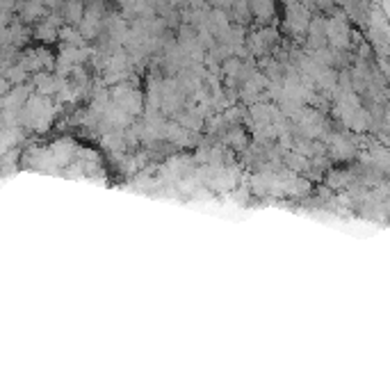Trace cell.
<instances>
[{
	"label": "cell",
	"mask_w": 390,
	"mask_h": 390,
	"mask_svg": "<svg viewBox=\"0 0 390 390\" xmlns=\"http://www.w3.org/2000/svg\"><path fill=\"white\" fill-rule=\"evenodd\" d=\"M35 85L42 94H50V91H57V87H62V83H59L57 78L50 76V73H37Z\"/></svg>",
	"instance_id": "cell-1"
},
{
	"label": "cell",
	"mask_w": 390,
	"mask_h": 390,
	"mask_svg": "<svg viewBox=\"0 0 390 390\" xmlns=\"http://www.w3.org/2000/svg\"><path fill=\"white\" fill-rule=\"evenodd\" d=\"M251 9H254L256 18H267L269 14L274 12V7L269 5V2H254V5H251Z\"/></svg>",
	"instance_id": "cell-2"
},
{
	"label": "cell",
	"mask_w": 390,
	"mask_h": 390,
	"mask_svg": "<svg viewBox=\"0 0 390 390\" xmlns=\"http://www.w3.org/2000/svg\"><path fill=\"white\" fill-rule=\"evenodd\" d=\"M83 5H66V21H83Z\"/></svg>",
	"instance_id": "cell-3"
},
{
	"label": "cell",
	"mask_w": 390,
	"mask_h": 390,
	"mask_svg": "<svg viewBox=\"0 0 390 390\" xmlns=\"http://www.w3.org/2000/svg\"><path fill=\"white\" fill-rule=\"evenodd\" d=\"M226 142L233 144V146H244V135L240 128H233L228 135H226Z\"/></svg>",
	"instance_id": "cell-4"
},
{
	"label": "cell",
	"mask_w": 390,
	"mask_h": 390,
	"mask_svg": "<svg viewBox=\"0 0 390 390\" xmlns=\"http://www.w3.org/2000/svg\"><path fill=\"white\" fill-rule=\"evenodd\" d=\"M37 37H42V39H55V23L39 25V28H37Z\"/></svg>",
	"instance_id": "cell-5"
},
{
	"label": "cell",
	"mask_w": 390,
	"mask_h": 390,
	"mask_svg": "<svg viewBox=\"0 0 390 390\" xmlns=\"http://www.w3.org/2000/svg\"><path fill=\"white\" fill-rule=\"evenodd\" d=\"M23 78H25V69H23V64L16 66V69H12V73H9V80H14V83H21Z\"/></svg>",
	"instance_id": "cell-6"
},
{
	"label": "cell",
	"mask_w": 390,
	"mask_h": 390,
	"mask_svg": "<svg viewBox=\"0 0 390 390\" xmlns=\"http://www.w3.org/2000/svg\"><path fill=\"white\" fill-rule=\"evenodd\" d=\"M42 7L39 5H25V18H35V14H39Z\"/></svg>",
	"instance_id": "cell-7"
}]
</instances>
